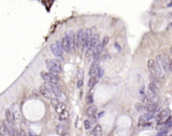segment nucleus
Returning a JSON list of instances; mask_svg holds the SVG:
<instances>
[{
	"label": "nucleus",
	"mask_w": 172,
	"mask_h": 136,
	"mask_svg": "<svg viewBox=\"0 0 172 136\" xmlns=\"http://www.w3.org/2000/svg\"><path fill=\"white\" fill-rule=\"evenodd\" d=\"M148 69L150 70L151 74L162 77V68L158 65V63L153 60V59H149L148 60Z\"/></svg>",
	"instance_id": "nucleus-1"
},
{
	"label": "nucleus",
	"mask_w": 172,
	"mask_h": 136,
	"mask_svg": "<svg viewBox=\"0 0 172 136\" xmlns=\"http://www.w3.org/2000/svg\"><path fill=\"white\" fill-rule=\"evenodd\" d=\"M92 36L93 35H91V30L90 29H87V30L85 31V34H84V38H83V41H82V44H81V49L82 50H87V48L89 47L91 39H92Z\"/></svg>",
	"instance_id": "nucleus-2"
},
{
	"label": "nucleus",
	"mask_w": 172,
	"mask_h": 136,
	"mask_svg": "<svg viewBox=\"0 0 172 136\" xmlns=\"http://www.w3.org/2000/svg\"><path fill=\"white\" fill-rule=\"evenodd\" d=\"M40 76L45 81V83H51V84H57L58 83V79L56 78L50 73H48V72H41Z\"/></svg>",
	"instance_id": "nucleus-3"
},
{
	"label": "nucleus",
	"mask_w": 172,
	"mask_h": 136,
	"mask_svg": "<svg viewBox=\"0 0 172 136\" xmlns=\"http://www.w3.org/2000/svg\"><path fill=\"white\" fill-rule=\"evenodd\" d=\"M45 86H46L50 91H51L52 94L56 96V98H58V97L61 96V90L60 87L57 86V84H51V83H45Z\"/></svg>",
	"instance_id": "nucleus-4"
},
{
	"label": "nucleus",
	"mask_w": 172,
	"mask_h": 136,
	"mask_svg": "<svg viewBox=\"0 0 172 136\" xmlns=\"http://www.w3.org/2000/svg\"><path fill=\"white\" fill-rule=\"evenodd\" d=\"M84 32L83 30H79L75 34V50H78L79 48H81V44H82V41H83V38H84Z\"/></svg>",
	"instance_id": "nucleus-5"
},
{
	"label": "nucleus",
	"mask_w": 172,
	"mask_h": 136,
	"mask_svg": "<svg viewBox=\"0 0 172 136\" xmlns=\"http://www.w3.org/2000/svg\"><path fill=\"white\" fill-rule=\"evenodd\" d=\"M39 92H40V94L44 97V98L51 100V94H52V93H51V91H50L46 86H45V85H42V86H40V88H39Z\"/></svg>",
	"instance_id": "nucleus-6"
},
{
	"label": "nucleus",
	"mask_w": 172,
	"mask_h": 136,
	"mask_svg": "<svg viewBox=\"0 0 172 136\" xmlns=\"http://www.w3.org/2000/svg\"><path fill=\"white\" fill-rule=\"evenodd\" d=\"M61 45L64 47V50L65 52H70V41H69V38H68V35H65L64 37L61 38Z\"/></svg>",
	"instance_id": "nucleus-7"
},
{
	"label": "nucleus",
	"mask_w": 172,
	"mask_h": 136,
	"mask_svg": "<svg viewBox=\"0 0 172 136\" xmlns=\"http://www.w3.org/2000/svg\"><path fill=\"white\" fill-rule=\"evenodd\" d=\"M103 45L102 43H98V45L96 46V48L94 50V54H93V57H94V61H98V59L100 58V55H101V52L103 50Z\"/></svg>",
	"instance_id": "nucleus-8"
},
{
	"label": "nucleus",
	"mask_w": 172,
	"mask_h": 136,
	"mask_svg": "<svg viewBox=\"0 0 172 136\" xmlns=\"http://www.w3.org/2000/svg\"><path fill=\"white\" fill-rule=\"evenodd\" d=\"M152 114H150V113H145V114H143L141 117H140V119H139V125L140 126H142V125H146V123H147L151 118H152Z\"/></svg>",
	"instance_id": "nucleus-9"
},
{
	"label": "nucleus",
	"mask_w": 172,
	"mask_h": 136,
	"mask_svg": "<svg viewBox=\"0 0 172 136\" xmlns=\"http://www.w3.org/2000/svg\"><path fill=\"white\" fill-rule=\"evenodd\" d=\"M170 65H171V62L169 61V59L167 56H163L162 59V68L165 72H169L170 71Z\"/></svg>",
	"instance_id": "nucleus-10"
},
{
	"label": "nucleus",
	"mask_w": 172,
	"mask_h": 136,
	"mask_svg": "<svg viewBox=\"0 0 172 136\" xmlns=\"http://www.w3.org/2000/svg\"><path fill=\"white\" fill-rule=\"evenodd\" d=\"M157 105L154 104V103H151V104H148V105H145V110H146V113H150V114H153L157 111Z\"/></svg>",
	"instance_id": "nucleus-11"
},
{
	"label": "nucleus",
	"mask_w": 172,
	"mask_h": 136,
	"mask_svg": "<svg viewBox=\"0 0 172 136\" xmlns=\"http://www.w3.org/2000/svg\"><path fill=\"white\" fill-rule=\"evenodd\" d=\"M66 35H68L70 44V47H72V49L75 50V35L74 34L73 31H70L68 34H66Z\"/></svg>",
	"instance_id": "nucleus-12"
},
{
	"label": "nucleus",
	"mask_w": 172,
	"mask_h": 136,
	"mask_svg": "<svg viewBox=\"0 0 172 136\" xmlns=\"http://www.w3.org/2000/svg\"><path fill=\"white\" fill-rule=\"evenodd\" d=\"M50 50L52 51V53L56 55L57 58H60V59L62 58V53L60 52V50L57 48V46L56 44H51V45H50Z\"/></svg>",
	"instance_id": "nucleus-13"
},
{
	"label": "nucleus",
	"mask_w": 172,
	"mask_h": 136,
	"mask_svg": "<svg viewBox=\"0 0 172 136\" xmlns=\"http://www.w3.org/2000/svg\"><path fill=\"white\" fill-rule=\"evenodd\" d=\"M97 111H98L97 106H95V105H90L89 108L87 109V114H88L89 116H91V117H94V116H96V113H97Z\"/></svg>",
	"instance_id": "nucleus-14"
},
{
	"label": "nucleus",
	"mask_w": 172,
	"mask_h": 136,
	"mask_svg": "<svg viewBox=\"0 0 172 136\" xmlns=\"http://www.w3.org/2000/svg\"><path fill=\"white\" fill-rule=\"evenodd\" d=\"M170 110L169 109H164V110H162V111L159 113V115L157 116V120L158 121H161V120H163V119H165V118H167L169 116V112Z\"/></svg>",
	"instance_id": "nucleus-15"
},
{
	"label": "nucleus",
	"mask_w": 172,
	"mask_h": 136,
	"mask_svg": "<svg viewBox=\"0 0 172 136\" xmlns=\"http://www.w3.org/2000/svg\"><path fill=\"white\" fill-rule=\"evenodd\" d=\"M45 65H46L47 69L49 71V73H53V72H56V70H54L53 60H52V59H46V60H45Z\"/></svg>",
	"instance_id": "nucleus-16"
},
{
	"label": "nucleus",
	"mask_w": 172,
	"mask_h": 136,
	"mask_svg": "<svg viewBox=\"0 0 172 136\" xmlns=\"http://www.w3.org/2000/svg\"><path fill=\"white\" fill-rule=\"evenodd\" d=\"M5 116H6V120L9 122L11 125H13L14 124V116H13V114H12V112L9 109H7L5 111Z\"/></svg>",
	"instance_id": "nucleus-17"
},
{
	"label": "nucleus",
	"mask_w": 172,
	"mask_h": 136,
	"mask_svg": "<svg viewBox=\"0 0 172 136\" xmlns=\"http://www.w3.org/2000/svg\"><path fill=\"white\" fill-rule=\"evenodd\" d=\"M65 110H66V105H65V103H62V102H60V103L57 105V107L56 108V112L60 115V114L64 113Z\"/></svg>",
	"instance_id": "nucleus-18"
},
{
	"label": "nucleus",
	"mask_w": 172,
	"mask_h": 136,
	"mask_svg": "<svg viewBox=\"0 0 172 136\" xmlns=\"http://www.w3.org/2000/svg\"><path fill=\"white\" fill-rule=\"evenodd\" d=\"M92 136H101L102 135V126L101 125H96V127L94 128V130H93V132H92V134H91Z\"/></svg>",
	"instance_id": "nucleus-19"
},
{
	"label": "nucleus",
	"mask_w": 172,
	"mask_h": 136,
	"mask_svg": "<svg viewBox=\"0 0 172 136\" xmlns=\"http://www.w3.org/2000/svg\"><path fill=\"white\" fill-rule=\"evenodd\" d=\"M56 133H57L58 135H62L64 133H65V132H66V131H65V124H58V125L56 126Z\"/></svg>",
	"instance_id": "nucleus-20"
},
{
	"label": "nucleus",
	"mask_w": 172,
	"mask_h": 136,
	"mask_svg": "<svg viewBox=\"0 0 172 136\" xmlns=\"http://www.w3.org/2000/svg\"><path fill=\"white\" fill-rule=\"evenodd\" d=\"M53 60V59H52ZM53 66H54V70H56V73H61V71H62V68H61V65H60V63L58 62L57 60H53Z\"/></svg>",
	"instance_id": "nucleus-21"
},
{
	"label": "nucleus",
	"mask_w": 172,
	"mask_h": 136,
	"mask_svg": "<svg viewBox=\"0 0 172 136\" xmlns=\"http://www.w3.org/2000/svg\"><path fill=\"white\" fill-rule=\"evenodd\" d=\"M148 90L151 91V92H153V93H155V94H157L158 91H159V87L157 86V85L153 84V83H150L149 86H148Z\"/></svg>",
	"instance_id": "nucleus-22"
},
{
	"label": "nucleus",
	"mask_w": 172,
	"mask_h": 136,
	"mask_svg": "<svg viewBox=\"0 0 172 136\" xmlns=\"http://www.w3.org/2000/svg\"><path fill=\"white\" fill-rule=\"evenodd\" d=\"M69 117H70V113H69V111L68 110H65V111L62 113V114H60V116H58V118H60V120H61V121H66L69 119Z\"/></svg>",
	"instance_id": "nucleus-23"
},
{
	"label": "nucleus",
	"mask_w": 172,
	"mask_h": 136,
	"mask_svg": "<svg viewBox=\"0 0 172 136\" xmlns=\"http://www.w3.org/2000/svg\"><path fill=\"white\" fill-rule=\"evenodd\" d=\"M135 108H136L137 111H139V112H146V110H145V104L137 103L135 105Z\"/></svg>",
	"instance_id": "nucleus-24"
},
{
	"label": "nucleus",
	"mask_w": 172,
	"mask_h": 136,
	"mask_svg": "<svg viewBox=\"0 0 172 136\" xmlns=\"http://www.w3.org/2000/svg\"><path fill=\"white\" fill-rule=\"evenodd\" d=\"M150 83H153L155 85H157V86L159 87V80L157 79V76L156 75H153V74H151L150 75Z\"/></svg>",
	"instance_id": "nucleus-25"
},
{
	"label": "nucleus",
	"mask_w": 172,
	"mask_h": 136,
	"mask_svg": "<svg viewBox=\"0 0 172 136\" xmlns=\"http://www.w3.org/2000/svg\"><path fill=\"white\" fill-rule=\"evenodd\" d=\"M97 82H98V77H91L90 80H89V84H88V86H89V88H92Z\"/></svg>",
	"instance_id": "nucleus-26"
},
{
	"label": "nucleus",
	"mask_w": 172,
	"mask_h": 136,
	"mask_svg": "<svg viewBox=\"0 0 172 136\" xmlns=\"http://www.w3.org/2000/svg\"><path fill=\"white\" fill-rule=\"evenodd\" d=\"M50 103H51V106H52V107L56 109V108L57 107V105L60 104V100H58L57 98H52L51 100H50Z\"/></svg>",
	"instance_id": "nucleus-27"
},
{
	"label": "nucleus",
	"mask_w": 172,
	"mask_h": 136,
	"mask_svg": "<svg viewBox=\"0 0 172 136\" xmlns=\"http://www.w3.org/2000/svg\"><path fill=\"white\" fill-rule=\"evenodd\" d=\"M84 126H85V129L86 130H89L91 128V126H92V121L88 119V120H86L85 123H84Z\"/></svg>",
	"instance_id": "nucleus-28"
},
{
	"label": "nucleus",
	"mask_w": 172,
	"mask_h": 136,
	"mask_svg": "<svg viewBox=\"0 0 172 136\" xmlns=\"http://www.w3.org/2000/svg\"><path fill=\"white\" fill-rule=\"evenodd\" d=\"M93 102H94V97H93V95H92V94H88L87 103L90 104V105H92V104H93Z\"/></svg>",
	"instance_id": "nucleus-29"
},
{
	"label": "nucleus",
	"mask_w": 172,
	"mask_h": 136,
	"mask_svg": "<svg viewBox=\"0 0 172 136\" xmlns=\"http://www.w3.org/2000/svg\"><path fill=\"white\" fill-rule=\"evenodd\" d=\"M56 45L57 46V48L60 50V52L61 53H64V47H62V45H61V41H56Z\"/></svg>",
	"instance_id": "nucleus-30"
},
{
	"label": "nucleus",
	"mask_w": 172,
	"mask_h": 136,
	"mask_svg": "<svg viewBox=\"0 0 172 136\" xmlns=\"http://www.w3.org/2000/svg\"><path fill=\"white\" fill-rule=\"evenodd\" d=\"M108 42H109V37H108V36H105V37L103 38V42H102L103 47H105V46L108 44Z\"/></svg>",
	"instance_id": "nucleus-31"
},
{
	"label": "nucleus",
	"mask_w": 172,
	"mask_h": 136,
	"mask_svg": "<svg viewBox=\"0 0 172 136\" xmlns=\"http://www.w3.org/2000/svg\"><path fill=\"white\" fill-rule=\"evenodd\" d=\"M103 74H104V70L102 69V68H100L99 71H98V76H97V77L98 78H101L103 76Z\"/></svg>",
	"instance_id": "nucleus-32"
},
{
	"label": "nucleus",
	"mask_w": 172,
	"mask_h": 136,
	"mask_svg": "<svg viewBox=\"0 0 172 136\" xmlns=\"http://www.w3.org/2000/svg\"><path fill=\"white\" fill-rule=\"evenodd\" d=\"M83 84H84V79H79V80H78V84H77L78 88H81V87L83 86Z\"/></svg>",
	"instance_id": "nucleus-33"
},
{
	"label": "nucleus",
	"mask_w": 172,
	"mask_h": 136,
	"mask_svg": "<svg viewBox=\"0 0 172 136\" xmlns=\"http://www.w3.org/2000/svg\"><path fill=\"white\" fill-rule=\"evenodd\" d=\"M11 136H19V132H17L15 129L12 128L11 130Z\"/></svg>",
	"instance_id": "nucleus-34"
},
{
	"label": "nucleus",
	"mask_w": 172,
	"mask_h": 136,
	"mask_svg": "<svg viewBox=\"0 0 172 136\" xmlns=\"http://www.w3.org/2000/svg\"><path fill=\"white\" fill-rule=\"evenodd\" d=\"M19 136H27V135H26V133L24 132L23 129H20L19 130Z\"/></svg>",
	"instance_id": "nucleus-35"
},
{
	"label": "nucleus",
	"mask_w": 172,
	"mask_h": 136,
	"mask_svg": "<svg viewBox=\"0 0 172 136\" xmlns=\"http://www.w3.org/2000/svg\"><path fill=\"white\" fill-rule=\"evenodd\" d=\"M28 134H29V136H36V134H35V133H33L32 131H29V133H28Z\"/></svg>",
	"instance_id": "nucleus-36"
},
{
	"label": "nucleus",
	"mask_w": 172,
	"mask_h": 136,
	"mask_svg": "<svg viewBox=\"0 0 172 136\" xmlns=\"http://www.w3.org/2000/svg\"><path fill=\"white\" fill-rule=\"evenodd\" d=\"M61 136H70V134H69V132H65V133H64Z\"/></svg>",
	"instance_id": "nucleus-37"
},
{
	"label": "nucleus",
	"mask_w": 172,
	"mask_h": 136,
	"mask_svg": "<svg viewBox=\"0 0 172 136\" xmlns=\"http://www.w3.org/2000/svg\"><path fill=\"white\" fill-rule=\"evenodd\" d=\"M171 6H172V1L168 3V7H171Z\"/></svg>",
	"instance_id": "nucleus-38"
},
{
	"label": "nucleus",
	"mask_w": 172,
	"mask_h": 136,
	"mask_svg": "<svg viewBox=\"0 0 172 136\" xmlns=\"http://www.w3.org/2000/svg\"><path fill=\"white\" fill-rule=\"evenodd\" d=\"M170 54H171V56H172V46L170 47Z\"/></svg>",
	"instance_id": "nucleus-39"
},
{
	"label": "nucleus",
	"mask_w": 172,
	"mask_h": 136,
	"mask_svg": "<svg viewBox=\"0 0 172 136\" xmlns=\"http://www.w3.org/2000/svg\"><path fill=\"white\" fill-rule=\"evenodd\" d=\"M170 71H172V60H171V65H170Z\"/></svg>",
	"instance_id": "nucleus-40"
},
{
	"label": "nucleus",
	"mask_w": 172,
	"mask_h": 136,
	"mask_svg": "<svg viewBox=\"0 0 172 136\" xmlns=\"http://www.w3.org/2000/svg\"><path fill=\"white\" fill-rule=\"evenodd\" d=\"M0 136H3V135H2V134H1V135H0Z\"/></svg>",
	"instance_id": "nucleus-41"
}]
</instances>
